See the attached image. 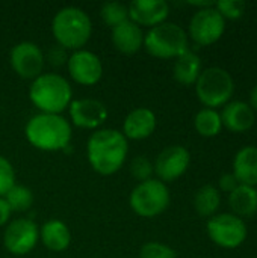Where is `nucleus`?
I'll use <instances>...</instances> for the list:
<instances>
[{
    "label": "nucleus",
    "instance_id": "1",
    "mask_svg": "<svg viewBox=\"0 0 257 258\" xmlns=\"http://www.w3.org/2000/svg\"><path fill=\"white\" fill-rule=\"evenodd\" d=\"M129 144L126 136L115 128H101L92 133L86 144V157L91 168L101 175L118 172L126 162Z\"/></svg>",
    "mask_w": 257,
    "mask_h": 258
},
{
    "label": "nucleus",
    "instance_id": "2",
    "mask_svg": "<svg viewBox=\"0 0 257 258\" xmlns=\"http://www.w3.org/2000/svg\"><path fill=\"white\" fill-rule=\"evenodd\" d=\"M26 139L41 151H64L73 138L71 124L62 115L36 113L24 127Z\"/></svg>",
    "mask_w": 257,
    "mask_h": 258
},
{
    "label": "nucleus",
    "instance_id": "3",
    "mask_svg": "<svg viewBox=\"0 0 257 258\" xmlns=\"http://www.w3.org/2000/svg\"><path fill=\"white\" fill-rule=\"evenodd\" d=\"M29 97L33 106L41 110V113L61 115V112L65 110L71 103L73 89L68 80L61 74L42 73L32 80Z\"/></svg>",
    "mask_w": 257,
    "mask_h": 258
},
{
    "label": "nucleus",
    "instance_id": "4",
    "mask_svg": "<svg viewBox=\"0 0 257 258\" xmlns=\"http://www.w3.org/2000/svg\"><path fill=\"white\" fill-rule=\"evenodd\" d=\"M52 32L64 48L80 50L91 38L92 23L89 15L76 6H65L56 12L52 21Z\"/></svg>",
    "mask_w": 257,
    "mask_h": 258
},
{
    "label": "nucleus",
    "instance_id": "5",
    "mask_svg": "<svg viewBox=\"0 0 257 258\" xmlns=\"http://www.w3.org/2000/svg\"><path fill=\"white\" fill-rule=\"evenodd\" d=\"M145 50L159 59H176L188 50V33L176 23L165 21L144 35Z\"/></svg>",
    "mask_w": 257,
    "mask_h": 258
},
{
    "label": "nucleus",
    "instance_id": "6",
    "mask_svg": "<svg viewBox=\"0 0 257 258\" xmlns=\"http://www.w3.org/2000/svg\"><path fill=\"white\" fill-rule=\"evenodd\" d=\"M235 91V82L230 73L220 67H211L201 71L195 82V92L208 109L226 106Z\"/></svg>",
    "mask_w": 257,
    "mask_h": 258
},
{
    "label": "nucleus",
    "instance_id": "7",
    "mask_svg": "<svg viewBox=\"0 0 257 258\" xmlns=\"http://www.w3.org/2000/svg\"><path fill=\"white\" fill-rule=\"evenodd\" d=\"M171 197L165 183L151 178L139 183L130 194L129 204L141 218H155L164 213L170 206Z\"/></svg>",
    "mask_w": 257,
    "mask_h": 258
},
{
    "label": "nucleus",
    "instance_id": "8",
    "mask_svg": "<svg viewBox=\"0 0 257 258\" xmlns=\"http://www.w3.org/2000/svg\"><path fill=\"white\" fill-rule=\"evenodd\" d=\"M206 230L209 239L215 245L226 249H235L241 246L248 234L245 222L233 213H221L212 216L208 221Z\"/></svg>",
    "mask_w": 257,
    "mask_h": 258
},
{
    "label": "nucleus",
    "instance_id": "9",
    "mask_svg": "<svg viewBox=\"0 0 257 258\" xmlns=\"http://www.w3.org/2000/svg\"><path fill=\"white\" fill-rule=\"evenodd\" d=\"M226 32V20L215 9L211 8L198 9L189 21V36L197 45H212L221 39Z\"/></svg>",
    "mask_w": 257,
    "mask_h": 258
},
{
    "label": "nucleus",
    "instance_id": "10",
    "mask_svg": "<svg viewBox=\"0 0 257 258\" xmlns=\"http://www.w3.org/2000/svg\"><path fill=\"white\" fill-rule=\"evenodd\" d=\"M44 62V53L35 42L23 41L11 48L9 63L14 73H17L21 79L35 80L39 74H42Z\"/></svg>",
    "mask_w": 257,
    "mask_h": 258
},
{
    "label": "nucleus",
    "instance_id": "11",
    "mask_svg": "<svg viewBox=\"0 0 257 258\" xmlns=\"http://www.w3.org/2000/svg\"><path fill=\"white\" fill-rule=\"evenodd\" d=\"M39 228L32 219L20 218L14 219L5 230L3 243L5 248L14 255L29 254L38 243Z\"/></svg>",
    "mask_w": 257,
    "mask_h": 258
},
{
    "label": "nucleus",
    "instance_id": "12",
    "mask_svg": "<svg viewBox=\"0 0 257 258\" xmlns=\"http://www.w3.org/2000/svg\"><path fill=\"white\" fill-rule=\"evenodd\" d=\"M189 163H191L189 151L182 145H171L164 148L158 154L153 168H155V174L159 177L158 180L165 183L180 178L188 171Z\"/></svg>",
    "mask_w": 257,
    "mask_h": 258
},
{
    "label": "nucleus",
    "instance_id": "13",
    "mask_svg": "<svg viewBox=\"0 0 257 258\" xmlns=\"http://www.w3.org/2000/svg\"><path fill=\"white\" fill-rule=\"evenodd\" d=\"M67 68L70 77L85 86H92L100 82L103 76V65L100 57L89 50H76L68 56Z\"/></svg>",
    "mask_w": 257,
    "mask_h": 258
},
{
    "label": "nucleus",
    "instance_id": "14",
    "mask_svg": "<svg viewBox=\"0 0 257 258\" xmlns=\"http://www.w3.org/2000/svg\"><path fill=\"white\" fill-rule=\"evenodd\" d=\"M70 118L76 127L80 128H98L108 119V107L95 98H79L71 100Z\"/></svg>",
    "mask_w": 257,
    "mask_h": 258
},
{
    "label": "nucleus",
    "instance_id": "15",
    "mask_svg": "<svg viewBox=\"0 0 257 258\" xmlns=\"http://www.w3.org/2000/svg\"><path fill=\"white\" fill-rule=\"evenodd\" d=\"M129 20L135 24L155 27L165 23L170 14V5L165 0H133L127 5Z\"/></svg>",
    "mask_w": 257,
    "mask_h": 258
},
{
    "label": "nucleus",
    "instance_id": "16",
    "mask_svg": "<svg viewBox=\"0 0 257 258\" xmlns=\"http://www.w3.org/2000/svg\"><path fill=\"white\" fill-rule=\"evenodd\" d=\"M221 115L223 125L233 133L248 132L256 121V113L245 101H230L224 106Z\"/></svg>",
    "mask_w": 257,
    "mask_h": 258
},
{
    "label": "nucleus",
    "instance_id": "17",
    "mask_svg": "<svg viewBox=\"0 0 257 258\" xmlns=\"http://www.w3.org/2000/svg\"><path fill=\"white\" fill-rule=\"evenodd\" d=\"M156 124H158L156 115L151 109L138 107L133 109L126 116L121 133L126 136V139L129 138V139L141 141L153 135V132L156 130Z\"/></svg>",
    "mask_w": 257,
    "mask_h": 258
},
{
    "label": "nucleus",
    "instance_id": "18",
    "mask_svg": "<svg viewBox=\"0 0 257 258\" xmlns=\"http://www.w3.org/2000/svg\"><path fill=\"white\" fill-rule=\"evenodd\" d=\"M112 44L124 54H133L144 45V32L133 21L127 20L112 27Z\"/></svg>",
    "mask_w": 257,
    "mask_h": 258
},
{
    "label": "nucleus",
    "instance_id": "19",
    "mask_svg": "<svg viewBox=\"0 0 257 258\" xmlns=\"http://www.w3.org/2000/svg\"><path fill=\"white\" fill-rule=\"evenodd\" d=\"M239 184L257 186V147H245L239 150L233 159V172Z\"/></svg>",
    "mask_w": 257,
    "mask_h": 258
},
{
    "label": "nucleus",
    "instance_id": "20",
    "mask_svg": "<svg viewBox=\"0 0 257 258\" xmlns=\"http://www.w3.org/2000/svg\"><path fill=\"white\" fill-rule=\"evenodd\" d=\"M39 239L47 249L62 252L71 243V233L62 221L50 219L39 228Z\"/></svg>",
    "mask_w": 257,
    "mask_h": 258
},
{
    "label": "nucleus",
    "instance_id": "21",
    "mask_svg": "<svg viewBox=\"0 0 257 258\" xmlns=\"http://www.w3.org/2000/svg\"><path fill=\"white\" fill-rule=\"evenodd\" d=\"M200 74H201V59L195 51L188 48L185 53L176 57L173 67V76L180 85L183 86L195 85Z\"/></svg>",
    "mask_w": 257,
    "mask_h": 258
},
{
    "label": "nucleus",
    "instance_id": "22",
    "mask_svg": "<svg viewBox=\"0 0 257 258\" xmlns=\"http://www.w3.org/2000/svg\"><path fill=\"white\" fill-rule=\"evenodd\" d=\"M229 206L235 216L251 218L257 213V189L239 184L229 197Z\"/></svg>",
    "mask_w": 257,
    "mask_h": 258
},
{
    "label": "nucleus",
    "instance_id": "23",
    "mask_svg": "<svg viewBox=\"0 0 257 258\" xmlns=\"http://www.w3.org/2000/svg\"><path fill=\"white\" fill-rule=\"evenodd\" d=\"M221 204V195L220 190L212 186V184H206L203 187H200L194 197V207L195 212L201 216V218H212L215 216V213L218 212Z\"/></svg>",
    "mask_w": 257,
    "mask_h": 258
},
{
    "label": "nucleus",
    "instance_id": "24",
    "mask_svg": "<svg viewBox=\"0 0 257 258\" xmlns=\"http://www.w3.org/2000/svg\"><path fill=\"white\" fill-rule=\"evenodd\" d=\"M194 127H195V130H197V133L200 136L214 138L223 128L221 115L215 109L204 107L200 112H197V115L194 118Z\"/></svg>",
    "mask_w": 257,
    "mask_h": 258
},
{
    "label": "nucleus",
    "instance_id": "25",
    "mask_svg": "<svg viewBox=\"0 0 257 258\" xmlns=\"http://www.w3.org/2000/svg\"><path fill=\"white\" fill-rule=\"evenodd\" d=\"M12 212H26L33 204V194L29 187L14 184L11 190L3 197Z\"/></svg>",
    "mask_w": 257,
    "mask_h": 258
},
{
    "label": "nucleus",
    "instance_id": "26",
    "mask_svg": "<svg viewBox=\"0 0 257 258\" xmlns=\"http://www.w3.org/2000/svg\"><path fill=\"white\" fill-rule=\"evenodd\" d=\"M100 15L109 27H115L129 20V8L117 0L105 2L100 8Z\"/></svg>",
    "mask_w": 257,
    "mask_h": 258
},
{
    "label": "nucleus",
    "instance_id": "27",
    "mask_svg": "<svg viewBox=\"0 0 257 258\" xmlns=\"http://www.w3.org/2000/svg\"><path fill=\"white\" fill-rule=\"evenodd\" d=\"M245 2L242 0H223L215 3V9L221 14V17L226 20H238L244 15L245 12Z\"/></svg>",
    "mask_w": 257,
    "mask_h": 258
},
{
    "label": "nucleus",
    "instance_id": "28",
    "mask_svg": "<svg viewBox=\"0 0 257 258\" xmlns=\"http://www.w3.org/2000/svg\"><path fill=\"white\" fill-rule=\"evenodd\" d=\"M130 174L139 183L151 180V175L155 174L153 163L145 156H136L130 163Z\"/></svg>",
    "mask_w": 257,
    "mask_h": 258
},
{
    "label": "nucleus",
    "instance_id": "29",
    "mask_svg": "<svg viewBox=\"0 0 257 258\" xmlns=\"http://www.w3.org/2000/svg\"><path fill=\"white\" fill-rule=\"evenodd\" d=\"M176 251L161 242H148L142 245L139 251V258H176Z\"/></svg>",
    "mask_w": 257,
    "mask_h": 258
},
{
    "label": "nucleus",
    "instance_id": "30",
    "mask_svg": "<svg viewBox=\"0 0 257 258\" xmlns=\"http://www.w3.org/2000/svg\"><path fill=\"white\" fill-rule=\"evenodd\" d=\"M15 184V171L11 162L0 154V198H3Z\"/></svg>",
    "mask_w": 257,
    "mask_h": 258
},
{
    "label": "nucleus",
    "instance_id": "31",
    "mask_svg": "<svg viewBox=\"0 0 257 258\" xmlns=\"http://www.w3.org/2000/svg\"><path fill=\"white\" fill-rule=\"evenodd\" d=\"M44 57H47V60L50 62V65L53 67H62L68 62V54H67V48L58 45H53L52 48H48L47 54H44Z\"/></svg>",
    "mask_w": 257,
    "mask_h": 258
},
{
    "label": "nucleus",
    "instance_id": "32",
    "mask_svg": "<svg viewBox=\"0 0 257 258\" xmlns=\"http://www.w3.org/2000/svg\"><path fill=\"white\" fill-rule=\"evenodd\" d=\"M218 183H220V189L226 194H232L239 186V181L236 180L233 174H223Z\"/></svg>",
    "mask_w": 257,
    "mask_h": 258
},
{
    "label": "nucleus",
    "instance_id": "33",
    "mask_svg": "<svg viewBox=\"0 0 257 258\" xmlns=\"http://www.w3.org/2000/svg\"><path fill=\"white\" fill-rule=\"evenodd\" d=\"M11 213H12V210H11V207L8 206L6 200H5V198H0V227L5 225V224L9 221Z\"/></svg>",
    "mask_w": 257,
    "mask_h": 258
},
{
    "label": "nucleus",
    "instance_id": "34",
    "mask_svg": "<svg viewBox=\"0 0 257 258\" xmlns=\"http://www.w3.org/2000/svg\"><path fill=\"white\" fill-rule=\"evenodd\" d=\"M250 107L253 109V112H257V85L250 91Z\"/></svg>",
    "mask_w": 257,
    "mask_h": 258
}]
</instances>
